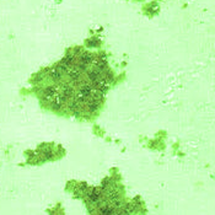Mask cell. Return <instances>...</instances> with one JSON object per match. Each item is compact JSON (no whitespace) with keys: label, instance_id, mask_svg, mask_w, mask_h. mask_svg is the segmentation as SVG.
I'll return each mask as SVG.
<instances>
[{"label":"cell","instance_id":"1","mask_svg":"<svg viewBox=\"0 0 215 215\" xmlns=\"http://www.w3.org/2000/svg\"><path fill=\"white\" fill-rule=\"evenodd\" d=\"M53 81L42 90L43 100L53 110L75 114H91L102 103L112 80L111 71L100 55L77 49L48 69Z\"/></svg>","mask_w":215,"mask_h":215}]
</instances>
